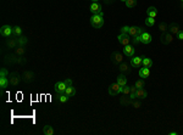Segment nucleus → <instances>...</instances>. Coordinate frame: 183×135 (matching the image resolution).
Here are the masks:
<instances>
[{
    "label": "nucleus",
    "instance_id": "f257e3e1",
    "mask_svg": "<svg viewBox=\"0 0 183 135\" xmlns=\"http://www.w3.org/2000/svg\"><path fill=\"white\" fill-rule=\"evenodd\" d=\"M91 24L94 28H101L104 26V15L103 12L101 14H96V15H93L92 18H91Z\"/></svg>",
    "mask_w": 183,
    "mask_h": 135
},
{
    "label": "nucleus",
    "instance_id": "f03ea898",
    "mask_svg": "<svg viewBox=\"0 0 183 135\" xmlns=\"http://www.w3.org/2000/svg\"><path fill=\"white\" fill-rule=\"evenodd\" d=\"M123 54H121V52L119 51H115V52H112L111 54V61H112V63H115V65H120L123 62Z\"/></svg>",
    "mask_w": 183,
    "mask_h": 135
},
{
    "label": "nucleus",
    "instance_id": "7ed1b4c3",
    "mask_svg": "<svg viewBox=\"0 0 183 135\" xmlns=\"http://www.w3.org/2000/svg\"><path fill=\"white\" fill-rule=\"evenodd\" d=\"M120 93H121V85L117 83V82L109 87V94L111 96H116V95H119Z\"/></svg>",
    "mask_w": 183,
    "mask_h": 135
},
{
    "label": "nucleus",
    "instance_id": "20e7f679",
    "mask_svg": "<svg viewBox=\"0 0 183 135\" xmlns=\"http://www.w3.org/2000/svg\"><path fill=\"white\" fill-rule=\"evenodd\" d=\"M160 39H161V43L162 44H165V45H169L173 42V34H171L170 32L167 33V32H165V33H162L161 37H160Z\"/></svg>",
    "mask_w": 183,
    "mask_h": 135
},
{
    "label": "nucleus",
    "instance_id": "39448f33",
    "mask_svg": "<svg viewBox=\"0 0 183 135\" xmlns=\"http://www.w3.org/2000/svg\"><path fill=\"white\" fill-rule=\"evenodd\" d=\"M117 40H119V43L121 45H123V46H126V45H128L129 43H131L129 34H126V33H121L119 37H117Z\"/></svg>",
    "mask_w": 183,
    "mask_h": 135
},
{
    "label": "nucleus",
    "instance_id": "423d86ee",
    "mask_svg": "<svg viewBox=\"0 0 183 135\" xmlns=\"http://www.w3.org/2000/svg\"><path fill=\"white\" fill-rule=\"evenodd\" d=\"M66 88H67V84H66V82H65V80L56 82V83H55V91L58 94H64L65 90H66Z\"/></svg>",
    "mask_w": 183,
    "mask_h": 135
},
{
    "label": "nucleus",
    "instance_id": "0eeeda50",
    "mask_svg": "<svg viewBox=\"0 0 183 135\" xmlns=\"http://www.w3.org/2000/svg\"><path fill=\"white\" fill-rule=\"evenodd\" d=\"M22 79H23V82H26V83H31V82H33L34 80V73L33 72H31V71H24L23 73H22Z\"/></svg>",
    "mask_w": 183,
    "mask_h": 135
},
{
    "label": "nucleus",
    "instance_id": "6e6552de",
    "mask_svg": "<svg viewBox=\"0 0 183 135\" xmlns=\"http://www.w3.org/2000/svg\"><path fill=\"white\" fill-rule=\"evenodd\" d=\"M6 46L9 49H15L18 46V38H16V37H12V38H7L6 40Z\"/></svg>",
    "mask_w": 183,
    "mask_h": 135
},
{
    "label": "nucleus",
    "instance_id": "1a4fd4ad",
    "mask_svg": "<svg viewBox=\"0 0 183 135\" xmlns=\"http://www.w3.org/2000/svg\"><path fill=\"white\" fill-rule=\"evenodd\" d=\"M0 34H1L3 37H6V38H9V37L12 35V27L7 26V24L3 26L1 28H0Z\"/></svg>",
    "mask_w": 183,
    "mask_h": 135
},
{
    "label": "nucleus",
    "instance_id": "9d476101",
    "mask_svg": "<svg viewBox=\"0 0 183 135\" xmlns=\"http://www.w3.org/2000/svg\"><path fill=\"white\" fill-rule=\"evenodd\" d=\"M21 78L22 77H20L17 73H10V78H9V80H10V84L12 85V87H16V85H18V83H20V80H21Z\"/></svg>",
    "mask_w": 183,
    "mask_h": 135
},
{
    "label": "nucleus",
    "instance_id": "9b49d317",
    "mask_svg": "<svg viewBox=\"0 0 183 135\" xmlns=\"http://www.w3.org/2000/svg\"><path fill=\"white\" fill-rule=\"evenodd\" d=\"M134 52H136V49H134V46H132V45L128 44V45H126V46H123V54H125V56L133 57Z\"/></svg>",
    "mask_w": 183,
    "mask_h": 135
},
{
    "label": "nucleus",
    "instance_id": "f8f14e48",
    "mask_svg": "<svg viewBox=\"0 0 183 135\" xmlns=\"http://www.w3.org/2000/svg\"><path fill=\"white\" fill-rule=\"evenodd\" d=\"M142 61H143V56H133V59H131V66L138 68L142 65Z\"/></svg>",
    "mask_w": 183,
    "mask_h": 135
},
{
    "label": "nucleus",
    "instance_id": "ddd939ff",
    "mask_svg": "<svg viewBox=\"0 0 183 135\" xmlns=\"http://www.w3.org/2000/svg\"><path fill=\"white\" fill-rule=\"evenodd\" d=\"M91 11L93 15H96V14H101L103 10H101V5L99 3H93L91 5Z\"/></svg>",
    "mask_w": 183,
    "mask_h": 135
},
{
    "label": "nucleus",
    "instance_id": "4468645a",
    "mask_svg": "<svg viewBox=\"0 0 183 135\" xmlns=\"http://www.w3.org/2000/svg\"><path fill=\"white\" fill-rule=\"evenodd\" d=\"M140 43L142 44L152 43V35H150L149 33H146V32H143V33L140 34Z\"/></svg>",
    "mask_w": 183,
    "mask_h": 135
},
{
    "label": "nucleus",
    "instance_id": "2eb2a0df",
    "mask_svg": "<svg viewBox=\"0 0 183 135\" xmlns=\"http://www.w3.org/2000/svg\"><path fill=\"white\" fill-rule=\"evenodd\" d=\"M169 31H170L171 34H173V35L176 34L177 35L181 32V28H180V26H178L177 23H171L170 26H169Z\"/></svg>",
    "mask_w": 183,
    "mask_h": 135
},
{
    "label": "nucleus",
    "instance_id": "dca6fc26",
    "mask_svg": "<svg viewBox=\"0 0 183 135\" xmlns=\"http://www.w3.org/2000/svg\"><path fill=\"white\" fill-rule=\"evenodd\" d=\"M143 29H142V28L140 27H131V28H129V35H131V37H134V35H138V34H142V33H143Z\"/></svg>",
    "mask_w": 183,
    "mask_h": 135
},
{
    "label": "nucleus",
    "instance_id": "f3484780",
    "mask_svg": "<svg viewBox=\"0 0 183 135\" xmlns=\"http://www.w3.org/2000/svg\"><path fill=\"white\" fill-rule=\"evenodd\" d=\"M146 16H148V17L155 18L156 16H157V10H156V7H154V6L148 7V10H146Z\"/></svg>",
    "mask_w": 183,
    "mask_h": 135
},
{
    "label": "nucleus",
    "instance_id": "a211bd4d",
    "mask_svg": "<svg viewBox=\"0 0 183 135\" xmlns=\"http://www.w3.org/2000/svg\"><path fill=\"white\" fill-rule=\"evenodd\" d=\"M136 96H137V99L143 100V99H145V97L148 96V93H146L143 88H142V89H137V91H136Z\"/></svg>",
    "mask_w": 183,
    "mask_h": 135
},
{
    "label": "nucleus",
    "instance_id": "6ab92c4d",
    "mask_svg": "<svg viewBox=\"0 0 183 135\" xmlns=\"http://www.w3.org/2000/svg\"><path fill=\"white\" fill-rule=\"evenodd\" d=\"M138 74H139L140 78H148L150 76V69L146 68V67H143L139 69V72H138Z\"/></svg>",
    "mask_w": 183,
    "mask_h": 135
},
{
    "label": "nucleus",
    "instance_id": "aec40b11",
    "mask_svg": "<svg viewBox=\"0 0 183 135\" xmlns=\"http://www.w3.org/2000/svg\"><path fill=\"white\" fill-rule=\"evenodd\" d=\"M120 71L123 73V74H126V73H129L131 72V68H129V65L126 63V62H122L120 63Z\"/></svg>",
    "mask_w": 183,
    "mask_h": 135
},
{
    "label": "nucleus",
    "instance_id": "412c9836",
    "mask_svg": "<svg viewBox=\"0 0 183 135\" xmlns=\"http://www.w3.org/2000/svg\"><path fill=\"white\" fill-rule=\"evenodd\" d=\"M54 133H55V130L51 125H45L43 128V134L44 135H54Z\"/></svg>",
    "mask_w": 183,
    "mask_h": 135
},
{
    "label": "nucleus",
    "instance_id": "4be33fe9",
    "mask_svg": "<svg viewBox=\"0 0 183 135\" xmlns=\"http://www.w3.org/2000/svg\"><path fill=\"white\" fill-rule=\"evenodd\" d=\"M120 102L125 106H129L132 104V100H131V97H129V95H123V97H121Z\"/></svg>",
    "mask_w": 183,
    "mask_h": 135
},
{
    "label": "nucleus",
    "instance_id": "5701e85b",
    "mask_svg": "<svg viewBox=\"0 0 183 135\" xmlns=\"http://www.w3.org/2000/svg\"><path fill=\"white\" fill-rule=\"evenodd\" d=\"M65 94L68 96V97H72L76 95V89L72 87V85H70V87H67L66 90H65Z\"/></svg>",
    "mask_w": 183,
    "mask_h": 135
},
{
    "label": "nucleus",
    "instance_id": "b1692460",
    "mask_svg": "<svg viewBox=\"0 0 183 135\" xmlns=\"http://www.w3.org/2000/svg\"><path fill=\"white\" fill-rule=\"evenodd\" d=\"M116 82L121 85V87H123V85L127 84V78H126V76L123 74V73H122V74H120L119 77H117V80Z\"/></svg>",
    "mask_w": 183,
    "mask_h": 135
},
{
    "label": "nucleus",
    "instance_id": "393cba45",
    "mask_svg": "<svg viewBox=\"0 0 183 135\" xmlns=\"http://www.w3.org/2000/svg\"><path fill=\"white\" fill-rule=\"evenodd\" d=\"M142 65H143V67H146V68H152L153 66V61L148 59V57H144L143 56V61H142Z\"/></svg>",
    "mask_w": 183,
    "mask_h": 135
},
{
    "label": "nucleus",
    "instance_id": "a878e982",
    "mask_svg": "<svg viewBox=\"0 0 183 135\" xmlns=\"http://www.w3.org/2000/svg\"><path fill=\"white\" fill-rule=\"evenodd\" d=\"M21 34H22L21 27L16 26V27L12 28V37H16V38H18V37H21Z\"/></svg>",
    "mask_w": 183,
    "mask_h": 135
},
{
    "label": "nucleus",
    "instance_id": "bb28decb",
    "mask_svg": "<svg viewBox=\"0 0 183 135\" xmlns=\"http://www.w3.org/2000/svg\"><path fill=\"white\" fill-rule=\"evenodd\" d=\"M9 84H10V80H7V78H0V88H1V91H4Z\"/></svg>",
    "mask_w": 183,
    "mask_h": 135
},
{
    "label": "nucleus",
    "instance_id": "cd10ccee",
    "mask_svg": "<svg viewBox=\"0 0 183 135\" xmlns=\"http://www.w3.org/2000/svg\"><path fill=\"white\" fill-rule=\"evenodd\" d=\"M24 46H21V45H18L17 48L15 49V55H17V56H23L24 55Z\"/></svg>",
    "mask_w": 183,
    "mask_h": 135
},
{
    "label": "nucleus",
    "instance_id": "c85d7f7f",
    "mask_svg": "<svg viewBox=\"0 0 183 135\" xmlns=\"http://www.w3.org/2000/svg\"><path fill=\"white\" fill-rule=\"evenodd\" d=\"M121 93L123 94V95H129V94H131V87H128L127 84L121 87Z\"/></svg>",
    "mask_w": 183,
    "mask_h": 135
},
{
    "label": "nucleus",
    "instance_id": "c756f323",
    "mask_svg": "<svg viewBox=\"0 0 183 135\" xmlns=\"http://www.w3.org/2000/svg\"><path fill=\"white\" fill-rule=\"evenodd\" d=\"M131 106H132V107H134V108H140L142 107V102H140L139 99H134V100H132Z\"/></svg>",
    "mask_w": 183,
    "mask_h": 135
},
{
    "label": "nucleus",
    "instance_id": "7c9ffc66",
    "mask_svg": "<svg viewBox=\"0 0 183 135\" xmlns=\"http://www.w3.org/2000/svg\"><path fill=\"white\" fill-rule=\"evenodd\" d=\"M159 31H160L161 33H165V32H167V31H169V26H167L166 23L161 22L160 24H159Z\"/></svg>",
    "mask_w": 183,
    "mask_h": 135
},
{
    "label": "nucleus",
    "instance_id": "2f4dec72",
    "mask_svg": "<svg viewBox=\"0 0 183 135\" xmlns=\"http://www.w3.org/2000/svg\"><path fill=\"white\" fill-rule=\"evenodd\" d=\"M136 5H137V0H127L126 1V6L128 9H133V7H136Z\"/></svg>",
    "mask_w": 183,
    "mask_h": 135
},
{
    "label": "nucleus",
    "instance_id": "473e14b6",
    "mask_svg": "<svg viewBox=\"0 0 183 135\" xmlns=\"http://www.w3.org/2000/svg\"><path fill=\"white\" fill-rule=\"evenodd\" d=\"M145 24L148 27H153L154 24H155V18H153V17H146L145 18Z\"/></svg>",
    "mask_w": 183,
    "mask_h": 135
},
{
    "label": "nucleus",
    "instance_id": "72a5a7b5",
    "mask_svg": "<svg viewBox=\"0 0 183 135\" xmlns=\"http://www.w3.org/2000/svg\"><path fill=\"white\" fill-rule=\"evenodd\" d=\"M27 43H28V38H27V37H18V45L24 46Z\"/></svg>",
    "mask_w": 183,
    "mask_h": 135
},
{
    "label": "nucleus",
    "instance_id": "f704fd0d",
    "mask_svg": "<svg viewBox=\"0 0 183 135\" xmlns=\"http://www.w3.org/2000/svg\"><path fill=\"white\" fill-rule=\"evenodd\" d=\"M134 85H136V88L137 89H142V88H144V85H145V82L143 79H138L136 83H134Z\"/></svg>",
    "mask_w": 183,
    "mask_h": 135
},
{
    "label": "nucleus",
    "instance_id": "c9c22d12",
    "mask_svg": "<svg viewBox=\"0 0 183 135\" xmlns=\"http://www.w3.org/2000/svg\"><path fill=\"white\" fill-rule=\"evenodd\" d=\"M68 99H70V97H68L65 93H64V94H60V95H59V101H60V102H62V104H65V102H67V101H68Z\"/></svg>",
    "mask_w": 183,
    "mask_h": 135
},
{
    "label": "nucleus",
    "instance_id": "e433bc0d",
    "mask_svg": "<svg viewBox=\"0 0 183 135\" xmlns=\"http://www.w3.org/2000/svg\"><path fill=\"white\" fill-rule=\"evenodd\" d=\"M0 78H7V69L6 68H1V71H0Z\"/></svg>",
    "mask_w": 183,
    "mask_h": 135
},
{
    "label": "nucleus",
    "instance_id": "4c0bfd02",
    "mask_svg": "<svg viewBox=\"0 0 183 135\" xmlns=\"http://www.w3.org/2000/svg\"><path fill=\"white\" fill-rule=\"evenodd\" d=\"M132 40H133V43H134V44H139V43H140V34L134 35Z\"/></svg>",
    "mask_w": 183,
    "mask_h": 135
},
{
    "label": "nucleus",
    "instance_id": "58836bf2",
    "mask_svg": "<svg viewBox=\"0 0 183 135\" xmlns=\"http://www.w3.org/2000/svg\"><path fill=\"white\" fill-rule=\"evenodd\" d=\"M129 28L131 27H128V26H123L121 28V33H126V34H128L129 33Z\"/></svg>",
    "mask_w": 183,
    "mask_h": 135
},
{
    "label": "nucleus",
    "instance_id": "ea45409f",
    "mask_svg": "<svg viewBox=\"0 0 183 135\" xmlns=\"http://www.w3.org/2000/svg\"><path fill=\"white\" fill-rule=\"evenodd\" d=\"M177 37H178V39H180V40H183V31H181L180 33L177 34Z\"/></svg>",
    "mask_w": 183,
    "mask_h": 135
},
{
    "label": "nucleus",
    "instance_id": "a19ab883",
    "mask_svg": "<svg viewBox=\"0 0 183 135\" xmlns=\"http://www.w3.org/2000/svg\"><path fill=\"white\" fill-rule=\"evenodd\" d=\"M104 1H105V3H106V4H111V3L113 1V0H104Z\"/></svg>",
    "mask_w": 183,
    "mask_h": 135
},
{
    "label": "nucleus",
    "instance_id": "79ce46f5",
    "mask_svg": "<svg viewBox=\"0 0 183 135\" xmlns=\"http://www.w3.org/2000/svg\"><path fill=\"white\" fill-rule=\"evenodd\" d=\"M169 134H170V135H177V133H176V132H170Z\"/></svg>",
    "mask_w": 183,
    "mask_h": 135
},
{
    "label": "nucleus",
    "instance_id": "37998d69",
    "mask_svg": "<svg viewBox=\"0 0 183 135\" xmlns=\"http://www.w3.org/2000/svg\"><path fill=\"white\" fill-rule=\"evenodd\" d=\"M92 1H93V3H98V1H99V0H92Z\"/></svg>",
    "mask_w": 183,
    "mask_h": 135
},
{
    "label": "nucleus",
    "instance_id": "c03bdc74",
    "mask_svg": "<svg viewBox=\"0 0 183 135\" xmlns=\"http://www.w3.org/2000/svg\"><path fill=\"white\" fill-rule=\"evenodd\" d=\"M120 1H123V3H126V1H127V0H120Z\"/></svg>",
    "mask_w": 183,
    "mask_h": 135
},
{
    "label": "nucleus",
    "instance_id": "a18cd8bd",
    "mask_svg": "<svg viewBox=\"0 0 183 135\" xmlns=\"http://www.w3.org/2000/svg\"><path fill=\"white\" fill-rule=\"evenodd\" d=\"M182 7H183V3H182Z\"/></svg>",
    "mask_w": 183,
    "mask_h": 135
},
{
    "label": "nucleus",
    "instance_id": "49530a36",
    "mask_svg": "<svg viewBox=\"0 0 183 135\" xmlns=\"http://www.w3.org/2000/svg\"><path fill=\"white\" fill-rule=\"evenodd\" d=\"M181 1H182V3H183V0H181Z\"/></svg>",
    "mask_w": 183,
    "mask_h": 135
}]
</instances>
